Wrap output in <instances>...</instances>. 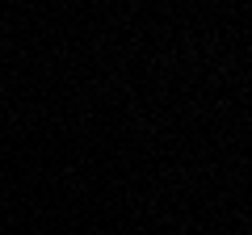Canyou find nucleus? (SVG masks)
Here are the masks:
<instances>
[]
</instances>
